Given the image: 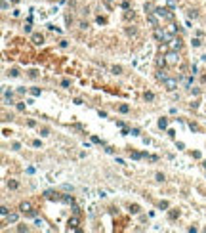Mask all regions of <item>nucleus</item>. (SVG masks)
Masks as SVG:
<instances>
[{
    "label": "nucleus",
    "mask_w": 206,
    "mask_h": 233,
    "mask_svg": "<svg viewBox=\"0 0 206 233\" xmlns=\"http://www.w3.org/2000/svg\"><path fill=\"white\" fill-rule=\"evenodd\" d=\"M166 126H168V120H166V119H160V120H158V128H160V130H164Z\"/></svg>",
    "instance_id": "f3484780"
},
{
    "label": "nucleus",
    "mask_w": 206,
    "mask_h": 233,
    "mask_svg": "<svg viewBox=\"0 0 206 233\" xmlns=\"http://www.w3.org/2000/svg\"><path fill=\"white\" fill-rule=\"evenodd\" d=\"M143 98H145L147 101H153V100H154V94H153V92H145V96H143Z\"/></svg>",
    "instance_id": "6ab92c4d"
},
{
    "label": "nucleus",
    "mask_w": 206,
    "mask_h": 233,
    "mask_svg": "<svg viewBox=\"0 0 206 233\" xmlns=\"http://www.w3.org/2000/svg\"><path fill=\"white\" fill-rule=\"evenodd\" d=\"M31 202H21V204H19V210H21V212H23V214H25V212H29V210H31Z\"/></svg>",
    "instance_id": "6e6552de"
},
{
    "label": "nucleus",
    "mask_w": 206,
    "mask_h": 233,
    "mask_svg": "<svg viewBox=\"0 0 206 233\" xmlns=\"http://www.w3.org/2000/svg\"><path fill=\"white\" fill-rule=\"evenodd\" d=\"M147 159H149V161H153V163H154V161H158V157H154V155H149Z\"/></svg>",
    "instance_id": "37998d69"
},
{
    "label": "nucleus",
    "mask_w": 206,
    "mask_h": 233,
    "mask_svg": "<svg viewBox=\"0 0 206 233\" xmlns=\"http://www.w3.org/2000/svg\"><path fill=\"white\" fill-rule=\"evenodd\" d=\"M29 76H31V78H36V76H38V71H31Z\"/></svg>",
    "instance_id": "72a5a7b5"
},
{
    "label": "nucleus",
    "mask_w": 206,
    "mask_h": 233,
    "mask_svg": "<svg viewBox=\"0 0 206 233\" xmlns=\"http://www.w3.org/2000/svg\"><path fill=\"white\" fill-rule=\"evenodd\" d=\"M61 86L63 88H69V80H61Z\"/></svg>",
    "instance_id": "79ce46f5"
},
{
    "label": "nucleus",
    "mask_w": 206,
    "mask_h": 233,
    "mask_svg": "<svg viewBox=\"0 0 206 233\" xmlns=\"http://www.w3.org/2000/svg\"><path fill=\"white\" fill-rule=\"evenodd\" d=\"M130 212H132V214H137V212H139V204H132V206H130Z\"/></svg>",
    "instance_id": "aec40b11"
},
{
    "label": "nucleus",
    "mask_w": 206,
    "mask_h": 233,
    "mask_svg": "<svg viewBox=\"0 0 206 233\" xmlns=\"http://www.w3.org/2000/svg\"><path fill=\"white\" fill-rule=\"evenodd\" d=\"M118 111H120V113H128L130 107H128V105H120V107H118Z\"/></svg>",
    "instance_id": "bb28decb"
},
{
    "label": "nucleus",
    "mask_w": 206,
    "mask_h": 233,
    "mask_svg": "<svg viewBox=\"0 0 206 233\" xmlns=\"http://www.w3.org/2000/svg\"><path fill=\"white\" fill-rule=\"evenodd\" d=\"M107 2H113V0H107Z\"/></svg>",
    "instance_id": "49530a36"
},
{
    "label": "nucleus",
    "mask_w": 206,
    "mask_h": 233,
    "mask_svg": "<svg viewBox=\"0 0 206 233\" xmlns=\"http://www.w3.org/2000/svg\"><path fill=\"white\" fill-rule=\"evenodd\" d=\"M17 231H29V227L25 224H21V226H17Z\"/></svg>",
    "instance_id": "cd10ccee"
},
{
    "label": "nucleus",
    "mask_w": 206,
    "mask_h": 233,
    "mask_svg": "<svg viewBox=\"0 0 206 233\" xmlns=\"http://www.w3.org/2000/svg\"><path fill=\"white\" fill-rule=\"evenodd\" d=\"M126 35L128 37H137V29L135 27H126Z\"/></svg>",
    "instance_id": "1a4fd4ad"
},
{
    "label": "nucleus",
    "mask_w": 206,
    "mask_h": 233,
    "mask_svg": "<svg viewBox=\"0 0 206 233\" xmlns=\"http://www.w3.org/2000/svg\"><path fill=\"white\" fill-rule=\"evenodd\" d=\"M77 226H78V218H77V214H75L73 218H69V229H75Z\"/></svg>",
    "instance_id": "0eeeda50"
},
{
    "label": "nucleus",
    "mask_w": 206,
    "mask_h": 233,
    "mask_svg": "<svg viewBox=\"0 0 206 233\" xmlns=\"http://www.w3.org/2000/svg\"><path fill=\"white\" fill-rule=\"evenodd\" d=\"M0 214H2V218H6V216H8V206H2V208H0Z\"/></svg>",
    "instance_id": "393cba45"
},
{
    "label": "nucleus",
    "mask_w": 206,
    "mask_h": 233,
    "mask_svg": "<svg viewBox=\"0 0 206 233\" xmlns=\"http://www.w3.org/2000/svg\"><path fill=\"white\" fill-rule=\"evenodd\" d=\"M158 206H160V210H166V208H168V206H170V204H168V202H166V201H162V202H160V204H158Z\"/></svg>",
    "instance_id": "c85d7f7f"
},
{
    "label": "nucleus",
    "mask_w": 206,
    "mask_h": 233,
    "mask_svg": "<svg viewBox=\"0 0 206 233\" xmlns=\"http://www.w3.org/2000/svg\"><path fill=\"white\" fill-rule=\"evenodd\" d=\"M6 220H8V224H15V222L19 220V216H17V214H8Z\"/></svg>",
    "instance_id": "9d476101"
},
{
    "label": "nucleus",
    "mask_w": 206,
    "mask_h": 233,
    "mask_svg": "<svg viewBox=\"0 0 206 233\" xmlns=\"http://www.w3.org/2000/svg\"><path fill=\"white\" fill-rule=\"evenodd\" d=\"M40 136H50V130H48V128H42V130H40Z\"/></svg>",
    "instance_id": "c756f323"
},
{
    "label": "nucleus",
    "mask_w": 206,
    "mask_h": 233,
    "mask_svg": "<svg viewBox=\"0 0 206 233\" xmlns=\"http://www.w3.org/2000/svg\"><path fill=\"white\" fill-rule=\"evenodd\" d=\"M154 178H156V182H164V174H160V172H158Z\"/></svg>",
    "instance_id": "7c9ffc66"
},
{
    "label": "nucleus",
    "mask_w": 206,
    "mask_h": 233,
    "mask_svg": "<svg viewBox=\"0 0 206 233\" xmlns=\"http://www.w3.org/2000/svg\"><path fill=\"white\" fill-rule=\"evenodd\" d=\"M8 187H10V189H17V187H19V183L15 182V180H10V182H8Z\"/></svg>",
    "instance_id": "2eb2a0df"
},
{
    "label": "nucleus",
    "mask_w": 206,
    "mask_h": 233,
    "mask_svg": "<svg viewBox=\"0 0 206 233\" xmlns=\"http://www.w3.org/2000/svg\"><path fill=\"white\" fill-rule=\"evenodd\" d=\"M12 2H13V4H17V2H19V0H12Z\"/></svg>",
    "instance_id": "c03bdc74"
},
{
    "label": "nucleus",
    "mask_w": 206,
    "mask_h": 233,
    "mask_svg": "<svg viewBox=\"0 0 206 233\" xmlns=\"http://www.w3.org/2000/svg\"><path fill=\"white\" fill-rule=\"evenodd\" d=\"M202 166H204V168H206V161H204V163H202Z\"/></svg>",
    "instance_id": "a18cd8bd"
},
{
    "label": "nucleus",
    "mask_w": 206,
    "mask_h": 233,
    "mask_svg": "<svg viewBox=\"0 0 206 233\" xmlns=\"http://www.w3.org/2000/svg\"><path fill=\"white\" fill-rule=\"evenodd\" d=\"M166 61L170 63V65L180 63V54H178V50H168L166 52Z\"/></svg>",
    "instance_id": "f03ea898"
},
{
    "label": "nucleus",
    "mask_w": 206,
    "mask_h": 233,
    "mask_svg": "<svg viewBox=\"0 0 206 233\" xmlns=\"http://www.w3.org/2000/svg\"><path fill=\"white\" fill-rule=\"evenodd\" d=\"M170 220H176V218H178V216H180V210H172V212H170Z\"/></svg>",
    "instance_id": "412c9836"
},
{
    "label": "nucleus",
    "mask_w": 206,
    "mask_h": 233,
    "mask_svg": "<svg viewBox=\"0 0 206 233\" xmlns=\"http://www.w3.org/2000/svg\"><path fill=\"white\" fill-rule=\"evenodd\" d=\"M156 78H158V80H162V82H164V80H166V78H168V76L164 75V71H158V73H156Z\"/></svg>",
    "instance_id": "a211bd4d"
},
{
    "label": "nucleus",
    "mask_w": 206,
    "mask_h": 233,
    "mask_svg": "<svg viewBox=\"0 0 206 233\" xmlns=\"http://www.w3.org/2000/svg\"><path fill=\"white\" fill-rule=\"evenodd\" d=\"M31 42H32V44H36V46H40L42 42H44V37L38 35V33H32V35H31Z\"/></svg>",
    "instance_id": "20e7f679"
},
{
    "label": "nucleus",
    "mask_w": 206,
    "mask_h": 233,
    "mask_svg": "<svg viewBox=\"0 0 206 233\" xmlns=\"http://www.w3.org/2000/svg\"><path fill=\"white\" fill-rule=\"evenodd\" d=\"M178 82H180V78H166V80H164V86H166V90L174 92V90L178 88Z\"/></svg>",
    "instance_id": "7ed1b4c3"
},
{
    "label": "nucleus",
    "mask_w": 206,
    "mask_h": 233,
    "mask_svg": "<svg viewBox=\"0 0 206 233\" xmlns=\"http://www.w3.org/2000/svg\"><path fill=\"white\" fill-rule=\"evenodd\" d=\"M191 44H193L195 48H199V46H202V42H200V38H193V40H191Z\"/></svg>",
    "instance_id": "4be33fe9"
},
{
    "label": "nucleus",
    "mask_w": 206,
    "mask_h": 233,
    "mask_svg": "<svg viewBox=\"0 0 206 233\" xmlns=\"http://www.w3.org/2000/svg\"><path fill=\"white\" fill-rule=\"evenodd\" d=\"M61 189H63V191H73V185H71V183H63Z\"/></svg>",
    "instance_id": "b1692460"
},
{
    "label": "nucleus",
    "mask_w": 206,
    "mask_h": 233,
    "mask_svg": "<svg viewBox=\"0 0 206 233\" xmlns=\"http://www.w3.org/2000/svg\"><path fill=\"white\" fill-rule=\"evenodd\" d=\"M61 201L67 202V204H71V202H75V199H73L71 195H63V197H61Z\"/></svg>",
    "instance_id": "ddd939ff"
},
{
    "label": "nucleus",
    "mask_w": 206,
    "mask_h": 233,
    "mask_svg": "<svg viewBox=\"0 0 206 233\" xmlns=\"http://www.w3.org/2000/svg\"><path fill=\"white\" fill-rule=\"evenodd\" d=\"M147 21H149V23H151V25H153V27H156V25H158V19H156V13H147Z\"/></svg>",
    "instance_id": "423d86ee"
},
{
    "label": "nucleus",
    "mask_w": 206,
    "mask_h": 233,
    "mask_svg": "<svg viewBox=\"0 0 206 233\" xmlns=\"http://www.w3.org/2000/svg\"><path fill=\"white\" fill-rule=\"evenodd\" d=\"M170 48H172V50H180L181 48V38L172 37V40H170Z\"/></svg>",
    "instance_id": "39448f33"
},
{
    "label": "nucleus",
    "mask_w": 206,
    "mask_h": 233,
    "mask_svg": "<svg viewBox=\"0 0 206 233\" xmlns=\"http://www.w3.org/2000/svg\"><path fill=\"white\" fill-rule=\"evenodd\" d=\"M31 92H32V96H40V90L38 88H32Z\"/></svg>",
    "instance_id": "ea45409f"
},
{
    "label": "nucleus",
    "mask_w": 206,
    "mask_h": 233,
    "mask_svg": "<svg viewBox=\"0 0 206 233\" xmlns=\"http://www.w3.org/2000/svg\"><path fill=\"white\" fill-rule=\"evenodd\" d=\"M80 212H82V210H80V208H78V206H75V208H73V214H80Z\"/></svg>",
    "instance_id": "c9c22d12"
},
{
    "label": "nucleus",
    "mask_w": 206,
    "mask_h": 233,
    "mask_svg": "<svg viewBox=\"0 0 206 233\" xmlns=\"http://www.w3.org/2000/svg\"><path fill=\"white\" fill-rule=\"evenodd\" d=\"M143 10H145V12H147V13H153V12H154V6H153V4H149V2H147V4L143 6Z\"/></svg>",
    "instance_id": "4468645a"
},
{
    "label": "nucleus",
    "mask_w": 206,
    "mask_h": 233,
    "mask_svg": "<svg viewBox=\"0 0 206 233\" xmlns=\"http://www.w3.org/2000/svg\"><path fill=\"white\" fill-rule=\"evenodd\" d=\"M135 17V13H134V10H128V12L124 13V19H134Z\"/></svg>",
    "instance_id": "dca6fc26"
},
{
    "label": "nucleus",
    "mask_w": 206,
    "mask_h": 233,
    "mask_svg": "<svg viewBox=\"0 0 206 233\" xmlns=\"http://www.w3.org/2000/svg\"><path fill=\"white\" fill-rule=\"evenodd\" d=\"M10 76H19V71H17V69H12V71H10Z\"/></svg>",
    "instance_id": "2f4dec72"
},
{
    "label": "nucleus",
    "mask_w": 206,
    "mask_h": 233,
    "mask_svg": "<svg viewBox=\"0 0 206 233\" xmlns=\"http://www.w3.org/2000/svg\"><path fill=\"white\" fill-rule=\"evenodd\" d=\"M189 17L197 19V17H199V12H197V10H191V12H189Z\"/></svg>",
    "instance_id": "a878e982"
},
{
    "label": "nucleus",
    "mask_w": 206,
    "mask_h": 233,
    "mask_svg": "<svg viewBox=\"0 0 206 233\" xmlns=\"http://www.w3.org/2000/svg\"><path fill=\"white\" fill-rule=\"evenodd\" d=\"M189 128H191V130H193V132H197V130H199V126H197V124H193V122H191V124H189Z\"/></svg>",
    "instance_id": "e433bc0d"
},
{
    "label": "nucleus",
    "mask_w": 206,
    "mask_h": 233,
    "mask_svg": "<svg viewBox=\"0 0 206 233\" xmlns=\"http://www.w3.org/2000/svg\"><path fill=\"white\" fill-rule=\"evenodd\" d=\"M154 13H156V15H158V17L170 19V21H172V19H174V13L170 12V10H168V8H160V6H156V8H154Z\"/></svg>",
    "instance_id": "f257e3e1"
},
{
    "label": "nucleus",
    "mask_w": 206,
    "mask_h": 233,
    "mask_svg": "<svg viewBox=\"0 0 206 233\" xmlns=\"http://www.w3.org/2000/svg\"><path fill=\"white\" fill-rule=\"evenodd\" d=\"M111 73H113V75H120V73H122V67H120V65H113V67H111Z\"/></svg>",
    "instance_id": "9b49d317"
},
{
    "label": "nucleus",
    "mask_w": 206,
    "mask_h": 233,
    "mask_svg": "<svg viewBox=\"0 0 206 233\" xmlns=\"http://www.w3.org/2000/svg\"><path fill=\"white\" fill-rule=\"evenodd\" d=\"M34 224H36V226H38V227H44V222L40 220V218H36V220H34Z\"/></svg>",
    "instance_id": "473e14b6"
},
{
    "label": "nucleus",
    "mask_w": 206,
    "mask_h": 233,
    "mask_svg": "<svg viewBox=\"0 0 206 233\" xmlns=\"http://www.w3.org/2000/svg\"><path fill=\"white\" fill-rule=\"evenodd\" d=\"M97 195L101 197V199H105V197H107V193H105V191H101V189H99V191H97Z\"/></svg>",
    "instance_id": "4c0bfd02"
},
{
    "label": "nucleus",
    "mask_w": 206,
    "mask_h": 233,
    "mask_svg": "<svg viewBox=\"0 0 206 233\" xmlns=\"http://www.w3.org/2000/svg\"><path fill=\"white\" fill-rule=\"evenodd\" d=\"M67 44H69L67 40H61V42H59V46H61V48H67Z\"/></svg>",
    "instance_id": "a19ab883"
},
{
    "label": "nucleus",
    "mask_w": 206,
    "mask_h": 233,
    "mask_svg": "<svg viewBox=\"0 0 206 233\" xmlns=\"http://www.w3.org/2000/svg\"><path fill=\"white\" fill-rule=\"evenodd\" d=\"M166 56H162V57H158V59H156V65H158V67H164V65H166Z\"/></svg>",
    "instance_id": "f8f14e48"
},
{
    "label": "nucleus",
    "mask_w": 206,
    "mask_h": 233,
    "mask_svg": "<svg viewBox=\"0 0 206 233\" xmlns=\"http://www.w3.org/2000/svg\"><path fill=\"white\" fill-rule=\"evenodd\" d=\"M78 29H80V31H86V29H88V23H86V21H80V23H78Z\"/></svg>",
    "instance_id": "5701e85b"
},
{
    "label": "nucleus",
    "mask_w": 206,
    "mask_h": 233,
    "mask_svg": "<svg viewBox=\"0 0 206 233\" xmlns=\"http://www.w3.org/2000/svg\"><path fill=\"white\" fill-rule=\"evenodd\" d=\"M88 212H90V214H92V216H94V214H96V206H94V204H92V206H90V208H88Z\"/></svg>",
    "instance_id": "58836bf2"
},
{
    "label": "nucleus",
    "mask_w": 206,
    "mask_h": 233,
    "mask_svg": "<svg viewBox=\"0 0 206 233\" xmlns=\"http://www.w3.org/2000/svg\"><path fill=\"white\" fill-rule=\"evenodd\" d=\"M130 134H132V136H139V130H137V128H132Z\"/></svg>",
    "instance_id": "f704fd0d"
}]
</instances>
